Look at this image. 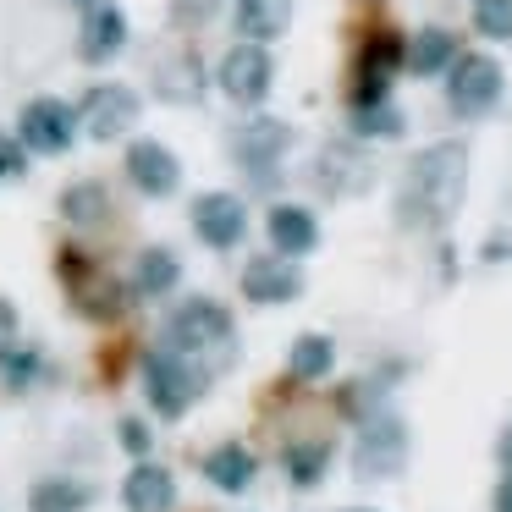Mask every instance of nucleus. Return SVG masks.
Masks as SVG:
<instances>
[{"mask_svg":"<svg viewBox=\"0 0 512 512\" xmlns=\"http://www.w3.org/2000/svg\"><path fill=\"white\" fill-rule=\"evenodd\" d=\"M463 193H468V144L446 138V144L419 149L397 188V226H408V232H441L463 210Z\"/></svg>","mask_w":512,"mask_h":512,"instance_id":"obj_1","label":"nucleus"},{"mask_svg":"<svg viewBox=\"0 0 512 512\" xmlns=\"http://www.w3.org/2000/svg\"><path fill=\"white\" fill-rule=\"evenodd\" d=\"M160 347L199 358L204 369H232L237 364V320L215 298H182L171 309L166 331H160Z\"/></svg>","mask_w":512,"mask_h":512,"instance_id":"obj_2","label":"nucleus"},{"mask_svg":"<svg viewBox=\"0 0 512 512\" xmlns=\"http://www.w3.org/2000/svg\"><path fill=\"white\" fill-rule=\"evenodd\" d=\"M204 386H210V369H204L199 358L171 353V347H155V353L144 358V397L160 419H182V413L204 397Z\"/></svg>","mask_w":512,"mask_h":512,"instance_id":"obj_3","label":"nucleus"},{"mask_svg":"<svg viewBox=\"0 0 512 512\" xmlns=\"http://www.w3.org/2000/svg\"><path fill=\"white\" fill-rule=\"evenodd\" d=\"M292 144H298V133L276 116H248V122L232 127V160L248 171L254 188H270L281 177V160H287Z\"/></svg>","mask_w":512,"mask_h":512,"instance_id":"obj_4","label":"nucleus"},{"mask_svg":"<svg viewBox=\"0 0 512 512\" xmlns=\"http://www.w3.org/2000/svg\"><path fill=\"white\" fill-rule=\"evenodd\" d=\"M72 111H78V133L83 138L116 144V138H127L138 127L144 100H138V89H127V83H94V89H83V100L72 105Z\"/></svg>","mask_w":512,"mask_h":512,"instance_id":"obj_5","label":"nucleus"},{"mask_svg":"<svg viewBox=\"0 0 512 512\" xmlns=\"http://www.w3.org/2000/svg\"><path fill=\"white\" fill-rule=\"evenodd\" d=\"M215 83H221V94L232 105L259 111L270 100V89H276V56H270V45H254V39L232 45L221 56V67H215Z\"/></svg>","mask_w":512,"mask_h":512,"instance_id":"obj_6","label":"nucleus"},{"mask_svg":"<svg viewBox=\"0 0 512 512\" xmlns=\"http://www.w3.org/2000/svg\"><path fill=\"white\" fill-rule=\"evenodd\" d=\"M501 89H507V78H501V61H490V56H457L446 67V105L463 122H479V116L496 111Z\"/></svg>","mask_w":512,"mask_h":512,"instance_id":"obj_7","label":"nucleus"},{"mask_svg":"<svg viewBox=\"0 0 512 512\" xmlns=\"http://www.w3.org/2000/svg\"><path fill=\"white\" fill-rule=\"evenodd\" d=\"M17 138H23L28 155L56 160L78 144V111H72L67 100H56V94H34V100L17 111Z\"/></svg>","mask_w":512,"mask_h":512,"instance_id":"obj_8","label":"nucleus"},{"mask_svg":"<svg viewBox=\"0 0 512 512\" xmlns=\"http://www.w3.org/2000/svg\"><path fill=\"white\" fill-rule=\"evenodd\" d=\"M353 468L358 479H391L408 468V424L397 413H369L353 441Z\"/></svg>","mask_w":512,"mask_h":512,"instance_id":"obj_9","label":"nucleus"},{"mask_svg":"<svg viewBox=\"0 0 512 512\" xmlns=\"http://www.w3.org/2000/svg\"><path fill=\"white\" fill-rule=\"evenodd\" d=\"M188 221H193V237H199L204 248L226 254V248H237L248 237V204L237 199V193H199Z\"/></svg>","mask_w":512,"mask_h":512,"instance_id":"obj_10","label":"nucleus"},{"mask_svg":"<svg viewBox=\"0 0 512 512\" xmlns=\"http://www.w3.org/2000/svg\"><path fill=\"white\" fill-rule=\"evenodd\" d=\"M402 50H408V39H397V34H375L364 50H358L353 105H380V100H391V83H397V72H402Z\"/></svg>","mask_w":512,"mask_h":512,"instance_id":"obj_11","label":"nucleus"},{"mask_svg":"<svg viewBox=\"0 0 512 512\" xmlns=\"http://www.w3.org/2000/svg\"><path fill=\"white\" fill-rule=\"evenodd\" d=\"M127 182H133L144 199H171L182 188V160L171 155L160 138H133L127 144Z\"/></svg>","mask_w":512,"mask_h":512,"instance_id":"obj_12","label":"nucleus"},{"mask_svg":"<svg viewBox=\"0 0 512 512\" xmlns=\"http://www.w3.org/2000/svg\"><path fill=\"white\" fill-rule=\"evenodd\" d=\"M309 177H314L320 193L347 199V193H369V182H375V160H369L358 144H325Z\"/></svg>","mask_w":512,"mask_h":512,"instance_id":"obj_13","label":"nucleus"},{"mask_svg":"<svg viewBox=\"0 0 512 512\" xmlns=\"http://www.w3.org/2000/svg\"><path fill=\"white\" fill-rule=\"evenodd\" d=\"M122 50H127V12H122V6H111V0H94V6H83L78 56L89 61V67H111Z\"/></svg>","mask_w":512,"mask_h":512,"instance_id":"obj_14","label":"nucleus"},{"mask_svg":"<svg viewBox=\"0 0 512 512\" xmlns=\"http://www.w3.org/2000/svg\"><path fill=\"white\" fill-rule=\"evenodd\" d=\"M243 292H248V303H292V298H303V270H298V259H287V254H254L243 265Z\"/></svg>","mask_w":512,"mask_h":512,"instance_id":"obj_15","label":"nucleus"},{"mask_svg":"<svg viewBox=\"0 0 512 512\" xmlns=\"http://www.w3.org/2000/svg\"><path fill=\"white\" fill-rule=\"evenodd\" d=\"M265 232H270V248L287 254V259H303V254L320 248V221H314L309 204H270Z\"/></svg>","mask_w":512,"mask_h":512,"instance_id":"obj_16","label":"nucleus"},{"mask_svg":"<svg viewBox=\"0 0 512 512\" xmlns=\"http://www.w3.org/2000/svg\"><path fill=\"white\" fill-rule=\"evenodd\" d=\"M122 507L127 512H171L177 507V479H171V468L138 457L122 479Z\"/></svg>","mask_w":512,"mask_h":512,"instance_id":"obj_17","label":"nucleus"},{"mask_svg":"<svg viewBox=\"0 0 512 512\" xmlns=\"http://www.w3.org/2000/svg\"><path fill=\"white\" fill-rule=\"evenodd\" d=\"M457 56H463V50H457L452 28H419V34L408 39V50H402V72H413V78H441Z\"/></svg>","mask_w":512,"mask_h":512,"instance_id":"obj_18","label":"nucleus"},{"mask_svg":"<svg viewBox=\"0 0 512 512\" xmlns=\"http://www.w3.org/2000/svg\"><path fill=\"white\" fill-rule=\"evenodd\" d=\"M254 474H259V463L243 441H221L204 457V479H210L215 490H226V496H243V490L254 485Z\"/></svg>","mask_w":512,"mask_h":512,"instance_id":"obj_19","label":"nucleus"},{"mask_svg":"<svg viewBox=\"0 0 512 512\" xmlns=\"http://www.w3.org/2000/svg\"><path fill=\"white\" fill-rule=\"evenodd\" d=\"M237 39H254V45H270L292 28V0H237L232 17Z\"/></svg>","mask_w":512,"mask_h":512,"instance_id":"obj_20","label":"nucleus"},{"mask_svg":"<svg viewBox=\"0 0 512 512\" xmlns=\"http://www.w3.org/2000/svg\"><path fill=\"white\" fill-rule=\"evenodd\" d=\"M94 507V485L67 474H45L28 485V512H89Z\"/></svg>","mask_w":512,"mask_h":512,"instance_id":"obj_21","label":"nucleus"},{"mask_svg":"<svg viewBox=\"0 0 512 512\" xmlns=\"http://www.w3.org/2000/svg\"><path fill=\"white\" fill-rule=\"evenodd\" d=\"M204 67H199V56H171V61H160L155 67V94L166 105H199L204 100Z\"/></svg>","mask_w":512,"mask_h":512,"instance_id":"obj_22","label":"nucleus"},{"mask_svg":"<svg viewBox=\"0 0 512 512\" xmlns=\"http://www.w3.org/2000/svg\"><path fill=\"white\" fill-rule=\"evenodd\" d=\"M182 281V259L171 254V248H138L133 259V292L138 298H166V292H177Z\"/></svg>","mask_w":512,"mask_h":512,"instance_id":"obj_23","label":"nucleus"},{"mask_svg":"<svg viewBox=\"0 0 512 512\" xmlns=\"http://www.w3.org/2000/svg\"><path fill=\"white\" fill-rule=\"evenodd\" d=\"M331 369H336V342H331V336L309 331V336H298V342H292L287 375L298 380V386H314V380H325Z\"/></svg>","mask_w":512,"mask_h":512,"instance_id":"obj_24","label":"nucleus"},{"mask_svg":"<svg viewBox=\"0 0 512 512\" xmlns=\"http://www.w3.org/2000/svg\"><path fill=\"white\" fill-rule=\"evenodd\" d=\"M105 215H111V193H105L94 177L61 188V221L67 226H83V232H89V226H100Z\"/></svg>","mask_w":512,"mask_h":512,"instance_id":"obj_25","label":"nucleus"},{"mask_svg":"<svg viewBox=\"0 0 512 512\" xmlns=\"http://www.w3.org/2000/svg\"><path fill=\"white\" fill-rule=\"evenodd\" d=\"M347 127H353V138H402L408 133V116L391 100H380V105H353Z\"/></svg>","mask_w":512,"mask_h":512,"instance_id":"obj_26","label":"nucleus"},{"mask_svg":"<svg viewBox=\"0 0 512 512\" xmlns=\"http://www.w3.org/2000/svg\"><path fill=\"white\" fill-rule=\"evenodd\" d=\"M325 468H331V446L325 441H298V446H287V479L298 490H314L325 479Z\"/></svg>","mask_w":512,"mask_h":512,"instance_id":"obj_27","label":"nucleus"},{"mask_svg":"<svg viewBox=\"0 0 512 512\" xmlns=\"http://www.w3.org/2000/svg\"><path fill=\"white\" fill-rule=\"evenodd\" d=\"M0 375H6L12 391H28L39 375H45V358H39V347L12 342V347H0Z\"/></svg>","mask_w":512,"mask_h":512,"instance_id":"obj_28","label":"nucleus"},{"mask_svg":"<svg viewBox=\"0 0 512 512\" xmlns=\"http://www.w3.org/2000/svg\"><path fill=\"white\" fill-rule=\"evenodd\" d=\"M474 34L512 39V0H474Z\"/></svg>","mask_w":512,"mask_h":512,"instance_id":"obj_29","label":"nucleus"},{"mask_svg":"<svg viewBox=\"0 0 512 512\" xmlns=\"http://www.w3.org/2000/svg\"><path fill=\"white\" fill-rule=\"evenodd\" d=\"M23 171H28V149H23V138L0 133V177H23Z\"/></svg>","mask_w":512,"mask_h":512,"instance_id":"obj_30","label":"nucleus"},{"mask_svg":"<svg viewBox=\"0 0 512 512\" xmlns=\"http://www.w3.org/2000/svg\"><path fill=\"white\" fill-rule=\"evenodd\" d=\"M116 441H122V452L149 457V424L144 419H122V424H116Z\"/></svg>","mask_w":512,"mask_h":512,"instance_id":"obj_31","label":"nucleus"},{"mask_svg":"<svg viewBox=\"0 0 512 512\" xmlns=\"http://www.w3.org/2000/svg\"><path fill=\"white\" fill-rule=\"evenodd\" d=\"M12 342H17V309L0 298V347H12Z\"/></svg>","mask_w":512,"mask_h":512,"instance_id":"obj_32","label":"nucleus"},{"mask_svg":"<svg viewBox=\"0 0 512 512\" xmlns=\"http://www.w3.org/2000/svg\"><path fill=\"white\" fill-rule=\"evenodd\" d=\"M490 507H496V512H512V474L496 485V501H490Z\"/></svg>","mask_w":512,"mask_h":512,"instance_id":"obj_33","label":"nucleus"},{"mask_svg":"<svg viewBox=\"0 0 512 512\" xmlns=\"http://www.w3.org/2000/svg\"><path fill=\"white\" fill-rule=\"evenodd\" d=\"M501 468H507V474H512V430L501 435Z\"/></svg>","mask_w":512,"mask_h":512,"instance_id":"obj_34","label":"nucleus"},{"mask_svg":"<svg viewBox=\"0 0 512 512\" xmlns=\"http://www.w3.org/2000/svg\"><path fill=\"white\" fill-rule=\"evenodd\" d=\"M72 6H94V0H72Z\"/></svg>","mask_w":512,"mask_h":512,"instance_id":"obj_35","label":"nucleus"},{"mask_svg":"<svg viewBox=\"0 0 512 512\" xmlns=\"http://www.w3.org/2000/svg\"><path fill=\"white\" fill-rule=\"evenodd\" d=\"M353 512H369V507H353Z\"/></svg>","mask_w":512,"mask_h":512,"instance_id":"obj_36","label":"nucleus"}]
</instances>
